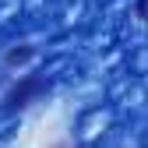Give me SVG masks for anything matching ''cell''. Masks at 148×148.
I'll use <instances>...</instances> for the list:
<instances>
[{"label": "cell", "instance_id": "6da1fadb", "mask_svg": "<svg viewBox=\"0 0 148 148\" xmlns=\"http://www.w3.org/2000/svg\"><path fill=\"white\" fill-rule=\"evenodd\" d=\"M39 92H42L39 81H21V88L7 92V106H28V99H32V95H39Z\"/></svg>", "mask_w": 148, "mask_h": 148}, {"label": "cell", "instance_id": "7a4b0ae2", "mask_svg": "<svg viewBox=\"0 0 148 148\" xmlns=\"http://www.w3.org/2000/svg\"><path fill=\"white\" fill-rule=\"evenodd\" d=\"M32 60V49L28 46H21V49H11L7 57H4V64H11V67H21V64H28Z\"/></svg>", "mask_w": 148, "mask_h": 148}]
</instances>
